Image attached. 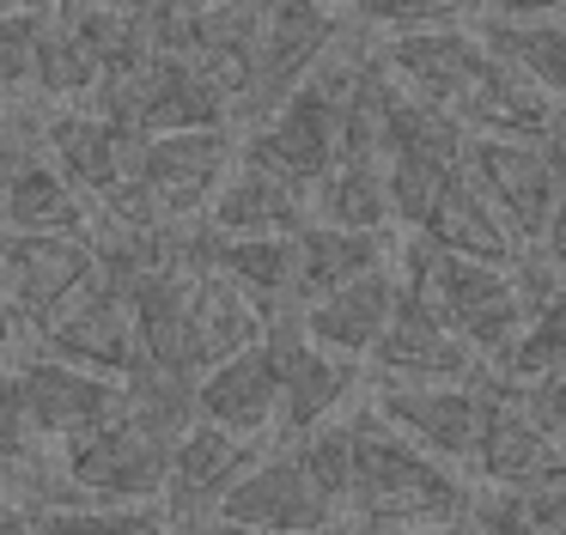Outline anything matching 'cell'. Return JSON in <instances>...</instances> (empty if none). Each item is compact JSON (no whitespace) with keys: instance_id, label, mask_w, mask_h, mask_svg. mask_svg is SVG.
Listing matches in <instances>:
<instances>
[{"instance_id":"obj_1","label":"cell","mask_w":566,"mask_h":535,"mask_svg":"<svg viewBox=\"0 0 566 535\" xmlns=\"http://www.w3.org/2000/svg\"><path fill=\"white\" fill-rule=\"evenodd\" d=\"M354 438V493H347V529L378 535V529H415V523H463L475 505V486L457 469L432 462L408 438H396L366 401L347 413Z\"/></svg>"},{"instance_id":"obj_2","label":"cell","mask_w":566,"mask_h":535,"mask_svg":"<svg viewBox=\"0 0 566 535\" xmlns=\"http://www.w3.org/2000/svg\"><path fill=\"white\" fill-rule=\"evenodd\" d=\"M396 268H402V280H415V286L427 292V304L439 311V323L475 353L481 371H500V359L512 353V340L524 335V304H517L512 268L439 255L420 238H396Z\"/></svg>"},{"instance_id":"obj_3","label":"cell","mask_w":566,"mask_h":535,"mask_svg":"<svg viewBox=\"0 0 566 535\" xmlns=\"http://www.w3.org/2000/svg\"><path fill=\"white\" fill-rule=\"evenodd\" d=\"M123 401V396H116ZM62 474L86 505H111V511H159L165 493V462H171V438L135 426L123 408L111 413V426H98L92 438L55 450Z\"/></svg>"},{"instance_id":"obj_4","label":"cell","mask_w":566,"mask_h":535,"mask_svg":"<svg viewBox=\"0 0 566 535\" xmlns=\"http://www.w3.org/2000/svg\"><path fill=\"white\" fill-rule=\"evenodd\" d=\"M463 170L488 195L500 225L517 238V250H536L554 201L566 189V146L560 140H469Z\"/></svg>"},{"instance_id":"obj_5","label":"cell","mask_w":566,"mask_h":535,"mask_svg":"<svg viewBox=\"0 0 566 535\" xmlns=\"http://www.w3.org/2000/svg\"><path fill=\"white\" fill-rule=\"evenodd\" d=\"M469 474H481V486L505 499L566 486V444L524 408V396L512 384L481 377V438Z\"/></svg>"},{"instance_id":"obj_6","label":"cell","mask_w":566,"mask_h":535,"mask_svg":"<svg viewBox=\"0 0 566 535\" xmlns=\"http://www.w3.org/2000/svg\"><path fill=\"white\" fill-rule=\"evenodd\" d=\"M262 340H269L274 371H281L274 444H298L305 432H317V426L342 420V413L359 401V389H366V371H359V365H347V359H335V353L311 347L305 328H298V311L269 316Z\"/></svg>"},{"instance_id":"obj_7","label":"cell","mask_w":566,"mask_h":535,"mask_svg":"<svg viewBox=\"0 0 566 535\" xmlns=\"http://www.w3.org/2000/svg\"><path fill=\"white\" fill-rule=\"evenodd\" d=\"M238 158V134L213 128V134H159V140H135L128 153V182L153 201V213L171 231L201 225L213 189L226 182Z\"/></svg>"},{"instance_id":"obj_8","label":"cell","mask_w":566,"mask_h":535,"mask_svg":"<svg viewBox=\"0 0 566 535\" xmlns=\"http://www.w3.org/2000/svg\"><path fill=\"white\" fill-rule=\"evenodd\" d=\"M98 280L86 238H0V298L19 340H38Z\"/></svg>"},{"instance_id":"obj_9","label":"cell","mask_w":566,"mask_h":535,"mask_svg":"<svg viewBox=\"0 0 566 535\" xmlns=\"http://www.w3.org/2000/svg\"><path fill=\"white\" fill-rule=\"evenodd\" d=\"M359 401H366L396 438H408V444L427 450L444 469H469V462H475L481 377L475 384H366Z\"/></svg>"},{"instance_id":"obj_10","label":"cell","mask_w":566,"mask_h":535,"mask_svg":"<svg viewBox=\"0 0 566 535\" xmlns=\"http://www.w3.org/2000/svg\"><path fill=\"white\" fill-rule=\"evenodd\" d=\"M342 24H347V7H305V0H293V7H262L256 80H250L244 109L232 116V134L256 128L281 97H293L298 85L311 80V67L329 55V43L342 36Z\"/></svg>"},{"instance_id":"obj_11","label":"cell","mask_w":566,"mask_h":535,"mask_svg":"<svg viewBox=\"0 0 566 535\" xmlns=\"http://www.w3.org/2000/svg\"><path fill=\"white\" fill-rule=\"evenodd\" d=\"M213 523L250 529V535H354L317 493H311V481L298 474V462L286 444H269L244 474H238V486L220 499Z\"/></svg>"},{"instance_id":"obj_12","label":"cell","mask_w":566,"mask_h":535,"mask_svg":"<svg viewBox=\"0 0 566 535\" xmlns=\"http://www.w3.org/2000/svg\"><path fill=\"white\" fill-rule=\"evenodd\" d=\"M402 274V268H396ZM481 365L451 328L439 323V311L427 304V292L415 280L396 286V311L384 340L366 359V384H475Z\"/></svg>"},{"instance_id":"obj_13","label":"cell","mask_w":566,"mask_h":535,"mask_svg":"<svg viewBox=\"0 0 566 535\" xmlns=\"http://www.w3.org/2000/svg\"><path fill=\"white\" fill-rule=\"evenodd\" d=\"M13 384H19V401H25L38 450H67V444H80V438H92L98 426H111L116 396H123V384L74 371V365L50 359V353H19Z\"/></svg>"},{"instance_id":"obj_14","label":"cell","mask_w":566,"mask_h":535,"mask_svg":"<svg viewBox=\"0 0 566 535\" xmlns=\"http://www.w3.org/2000/svg\"><path fill=\"white\" fill-rule=\"evenodd\" d=\"M269 444H250V438H232L220 426H189L171 444V462H165V493H159V517L165 523H213L220 499L238 486V474L262 457Z\"/></svg>"},{"instance_id":"obj_15","label":"cell","mask_w":566,"mask_h":535,"mask_svg":"<svg viewBox=\"0 0 566 535\" xmlns=\"http://www.w3.org/2000/svg\"><path fill=\"white\" fill-rule=\"evenodd\" d=\"M25 353H50V359L74 365V371H92L104 384H123L135 371V328H128V304L116 286L92 280Z\"/></svg>"},{"instance_id":"obj_16","label":"cell","mask_w":566,"mask_h":535,"mask_svg":"<svg viewBox=\"0 0 566 535\" xmlns=\"http://www.w3.org/2000/svg\"><path fill=\"white\" fill-rule=\"evenodd\" d=\"M274 408H281V371H274L269 340L220 359L213 371L196 377V420L220 426L250 444H274Z\"/></svg>"},{"instance_id":"obj_17","label":"cell","mask_w":566,"mask_h":535,"mask_svg":"<svg viewBox=\"0 0 566 535\" xmlns=\"http://www.w3.org/2000/svg\"><path fill=\"white\" fill-rule=\"evenodd\" d=\"M469 31L500 67L530 80L554 109L566 104V7L548 12H517V7H488L469 12Z\"/></svg>"},{"instance_id":"obj_18","label":"cell","mask_w":566,"mask_h":535,"mask_svg":"<svg viewBox=\"0 0 566 535\" xmlns=\"http://www.w3.org/2000/svg\"><path fill=\"white\" fill-rule=\"evenodd\" d=\"M38 153L50 158L55 177H62L80 201H98L104 189H116V182L128 177L135 140H128L116 122H104L92 104H80V109H50V116L38 122Z\"/></svg>"},{"instance_id":"obj_19","label":"cell","mask_w":566,"mask_h":535,"mask_svg":"<svg viewBox=\"0 0 566 535\" xmlns=\"http://www.w3.org/2000/svg\"><path fill=\"white\" fill-rule=\"evenodd\" d=\"M396 286H402V274H396V255H390L378 274L354 280V286L329 292V298H317V304H305V311H298V328H305L311 347H323V353H335V359L366 371L371 347H378L384 328H390Z\"/></svg>"},{"instance_id":"obj_20","label":"cell","mask_w":566,"mask_h":535,"mask_svg":"<svg viewBox=\"0 0 566 535\" xmlns=\"http://www.w3.org/2000/svg\"><path fill=\"white\" fill-rule=\"evenodd\" d=\"M196 262L208 274H220L232 292H244L250 304L269 316L298 311V255L293 238H213L208 225L196 231Z\"/></svg>"},{"instance_id":"obj_21","label":"cell","mask_w":566,"mask_h":535,"mask_svg":"<svg viewBox=\"0 0 566 535\" xmlns=\"http://www.w3.org/2000/svg\"><path fill=\"white\" fill-rule=\"evenodd\" d=\"M201 225H208L213 238H298V231L311 225V207H305V189H293V182L232 158V170H226V182L213 189Z\"/></svg>"},{"instance_id":"obj_22","label":"cell","mask_w":566,"mask_h":535,"mask_svg":"<svg viewBox=\"0 0 566 535\" xmlns=\"http://www.w3.org/2000/svg\"><path fill=\"white\" fill-rule=\"evenodd\" d=\"M451 122L469 140H560V109L536 92L530 80H517L512 67L488 55L481 80L451 104Z\"/></svg>"},{"instance_id":"obj_23","label":"cell","mask_w":566,"mask_h":535,"mask_svg":"<svg viewBox=\"0 0 566 535\" xmlns=\"http://www.w3.org/2000/svg\"><path fill=\"white\" fill-rule=\"evenodd\" d=\"M420 243L439 255H463V262H488V268H512L517 255V238L500 225V213L488 207V195L475 189V177L469 170H457L451 182H444L439 207H432V219L420 225Z\"/></svg>"},{"instance_id":"obj_24","label":"cell","mask_w":566,"mask_h":535,"mask_svg":"<svg viewBox=\"0 0 566 535\" xmlns=\"http://www.w3.org/2000/svg\"><path fill=\"white\" fill-rule=\"evenodd\" d=\"M0 238H86V201L43 153H25L13 182L0 189Z\"/></svg>"},{"instance_id":"obj_25","label":"cell","mask_w":566,"mask_h":535,"mask_svg":"<svg viewBox=\"0 0 566 535\" xmlns=\"http://www.w3.org/2000/svg\"><path fill=\"white\" fill-rule=\"evenodd\" d=\"M92 92H98V67H92V55L80 49V36L67 31L62 7H43L38 36H31V61H25V104L50 116V109L92 104Z\"/></svg>"},{"instance_id":"obj_26","label":"cell","mask_w":566,"mask_h":535,"mask_svg":"<svg viewBox=\"0 0 566 535\" xmlns=\"http://www.w3.org/2000/svg\"><path fill=\"white\" fill-rule=\"evenodd\" d=\"M262 328H269V323H262L256 304L196 262V286H189V353H196V371H213L220 359L256 347Z\"/></svg>"},{"instance_id":"obj_27","label":"cell","mask_w":566,"mask_h":535,"mask_svg":"<svg viewBox=\"0 0 566 535\" xmlns=\"http://www.w3.org/2000/svg\"><path fill=\"white\" fill-rule=\"evenodd\" d=\"M298 255V311L329 292L354 286V280L378 274L384 262L396 255V238H359V231H329V225H305L293 238Z\"/></svg>"},{"instance_id":"obj_28","label":"cell","mask_w":566,"mask_h":535,"mask_svg":"<svg viewBox=\"0 0 566 535\" xmlns=\"http://www.w3.org/2000/svg\"><path fill=\"white\" fill-rule=\"evenodd\" d=\"M311 225L359 231V238H396L390 201H384V165L378 158H335L329 177L305 195Z\"/></svg>"},{"instance_id":"obj_29","label":"cell","mask_w":566,"mask_h":535,"mask_svg":"<svg viewBox=\"0 0 566 535\" xmlns=\"http://www.w3.org/2000/svg\"><path fill=\"white\" fill-rule=\"evenodd\" d=\"M62 19H67V31L80 36V49L92 55L98 80H104V73H116V67H128V61H140V55H153V49H147V7H116V0H67Z\"/></svg>"},{"instance_id":"obj_30","label":"cell","mask_w":566,"mask_h":535,"mask_svg":"<svg viewBox=\"0 0 566 535\" xmlns=\"http://www.w3.org/2000/svg\"><path fill=\"white\" fill-rule=\"evenodd\" d=\"M560 371H566V286L524 323V335L512 340V353L500 359V371H481V377L512 384V389H530V384L560 377Z\"/></svg>"},{"instance_id":"obj_31","label":"cell","mask_w":566,"mask_h":535,"mask_svg":"<svg viewBox=\"0 0 566 535\" xmlns=\"http://www.w3.org/2000/svg\"><path fill=\"white\" fill-rule=\"evenodd\" d=\"M347 413L329 426H317V432H305L298 444H286L298 462V474L311 481V493H317L342 523H347V493H354V438H347Z\"/></svg>"},{"instance_id":"obj_32","label":"cell","mask_w":566,"mask_h":535,"mask_svg":"<svg viewBox=\"0 0 566 535\" xmlns=\"http://www.w3.org/2000/svg\"><path fill=\"white\" fill-rule=\"evenodd\" d=\"M31 511V505H25ZM159 511H111V505H55L31 511V535H147Z\"/></svg>"},{"instance_id":"obj_33","label":"cell","mask_w":566,"mask_h":535,"mask_svg":"<svg viewBox=\"0 0 566 535\" xmlns=\"http://www.w3.org/2000/svg\"><path fill=\"white\" fill-rule=\"evenodd\" d=\"M43 7H0V97H25V61Z\"/></svg>"},{"instance_id":"obj_34","label":"cell","mask_w":566,"mask_h":535,"mask_svg":"<svg viewBox=\"0 0 566 535\" xmlns=\"http://www.w3.org/2000/svg\"><path fill=\"white\" fill-rule=\"evenodd\" d=\"M38 122H43V109H31L25 97H13V104L0 109V189L13 182L25 153H38Z\"/></svg>"},{"instance_id":"obj_35","label":"cell","mask_w":566,"mask_h":535,"mask_svg":"<svg viewBox=\"0 0 566 535\" xmlns=\"http://www.w3.org/2000/svg\"><path fill=\"white\" fill-rule=\"evenodd\" d=\"M31 450H38V438H31L25 401H19V384H13V371H7V377H0V474L19 469Z\"/></svg>"},{"instance_id":"obj_36","label":"cell","mask_w":566,"mask_h":535,"mask_svg":"<svg viewBox=\"0 0 566 535\" xmlns=\"http://www.w3.org/2000/svg\"><path fill=\"white\" fill-rule=\"evenodd\" d=\"M469 535H542V529L505 493H475V505H469Z\"/></svg>"},{"instance_id":"obj_37","label":"cell","mask_w":566,"mask_h":535,"mask_svg":"<svg viewBox=\"0 0 566 535\" xmlns=\"http://www.w3.org/2000/svg\"><path fill=\"white\" fill-rule=\"evenodd\" d=\"M517 396H524V408L536 413V420H542V426H548V432L566 444V371H560V377H542V384L517 389Z\"/></svg>"},{"instance_id":"obj_38","label":"cell","mask_w":566,"mask_h":535,"mask_svg":"<svg viewBox=\"0 0 566 535\" xmlns=\"http://www.w3.org/2000/svg\"><path fill=\"white\" fill-rule=\"evenodd\" d=\"M512 505L524 511L542 535H566V486H542V493H524V499H512Z\"/></svg>"},{"instance_id":"obj_39","label":"cell","mask_w":566,"mask_h":535,"mask_svg":"<svg viewBox=\"0 0 566 535\" xmlns=\"http://www.w3.org/2000/svg\"><path fill=\"white\" fill-rule=\"evenodd\" d=\"M542 262L554 268V274L566 280V189H560V201H554V213H548V231H542Z\"/></svg>"},{"instance_id":"obj_40","label":"cell","mask_w":566,"mask_h":535,"mask_svg":"<svg viewBox=\"0 0 566 535\" xmlns=\"http://www.w3.org/2000/svg\"><path fill=\"white\" fill-rule=\"evenodd\" d=\"M25 353V340H19V328H13V316H7V298H0V365L13 371V359Z\"/></svg>"},{"instance_id":"obj_41","label":"cell","mask_w":566,"mask_h":535,"mask_svg":"<svg viewBox=\"0 0 566 535\" xmlns=\"http://www.w3.org/2000/svg\"><path fill=\"white\" fill-rule=\"evenodd\" d=\"M0 535H31V511L19 499H0Z\"/></svg>"},{"instance_id":"obj_42","label":"cell","mask_w":566,"mask_h":535,"mask_svg":"<svg viewBox=\"0 0 566 535\" xmlns=\"http://www.w3.org/2000/svg\"><path fill=\"white\" fill-rule=\"evenodd\" d=\"M159 535H213V523H165L159 517Z\"/></svg>"},{"instance_id":"obj_43","label":"cell","mask_w":566,"mask_h":535,"mask_svg":"<svg viewBox=\"0 0 566 535\" xmlns=\"http://www.w3.org/2000/svg\"><path fill=\"white\" fill-rule=\"evenodd\" d=\"M213 535H250V529H226V523H213Z\"/></svg>"},{"instance_id":"obj_44","label":"cell","mask_w":566,"mask_h":535,"mask_svg":"<svg viewBox=\"0 0 566 535\" xmlns=\"http://www.w3.org/2000/svg\"><path fill=\"white\" fill-rule=\"evenodd\" d=\"M0 499H7V474H0Z\"/></svg>"},{"instance_id":"obj_45","label":"cell","mask_w":566,"mask_h":535,"mask_svg":"<svg viewBox=\"0 0 566 535\" xmlns=\"http://www.w3.org/2000/svg\"><path fill=\"white\" fill-rule=\"evenodd\" d=\"M7 104H13V97H0V109H7Z\"/></svg>"},{"instance_id":"obj_46","label":"cell","mask_w":566,"mask_h":535,"mask_svg":"<svg viewBox=\"0 0 566 535\" xmlns=\"http://www.w3.org/2000/svg\"><path fill=\"white\" fill-rule=\"evenodd\" d=\"M0 377H7V365H0Z\"/></svg>"}]
</instances>
